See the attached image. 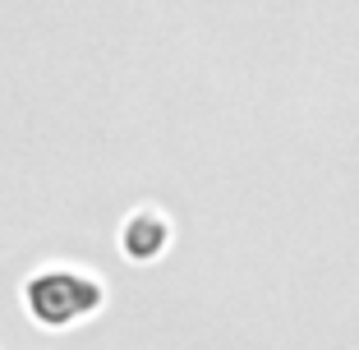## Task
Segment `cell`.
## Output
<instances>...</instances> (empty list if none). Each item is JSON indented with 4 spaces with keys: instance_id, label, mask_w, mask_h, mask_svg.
Listing matches in <instances>:
<instances>
[{
    "instance_id": "1",
    "label": "cell",
    "mask_w": 359,
    "mask_h": 350,
    "mask_svg": "<svg viewBox=\"0 0 359 350\" xmlns=\"http://www.w3.org/2000/svg\"><path fill=\"white\" fill-rule=\"evenodd\" d=\"M97 304H102L97 281H88V276H79V272H65V267L42 272V276L28 281V309L46 323V328L74 323V318H83L88 309H97Z\"/></svg>"
}]
</instances>
